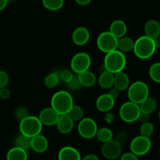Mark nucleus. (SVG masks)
<instances>
[{
    "mask_svg": "<svg viewBox=\"0 0 160 160\" xmlns=\"http://www.w3.org/2000/svg\"><path fill=\"white\" fill-rule=\"evenodd\" d=\"M156 50V46L154 39L145 34L135 41L133 51L138 59H148L155 54Z\"/></svg>",
    "mask_w": 160,
    "mask_h": 160,
    "instance_id": "1",
    "label": "nucleus"
},
{
    "mask_svg": "<svg viewBox=\"0 0 160 160\" xmlns=\"http://www.w3.org/2000/svg\"><path fill=\"white\" fill-rule=\"evenodd\" d=\"M127 64V59L124 53L117 49L106 54L103 67L106 70L112 73L123 71Z\"/></svg>",
    "mask_w": 160,
    "mask_h": 160,
    "instance_id": "2",
    "label": "nucleus"
},
{
    "mask_svg": "<svg viewBox=\"0 0 160 160\" xmlns=\"http://www.w3.org/2000/svg\"><path fill=\"white\" fill-rule=\"evenodd\" d=\"M73 105V96L67 91H59L52 97L51 106L59 115L68 113Z\"/></svg>",
    "mask_w": 160,
    "mask_h": 160,
    "instance_id": "3",
    "label": "nucleus"
},
{
    "mask_svg": "<svg viewBox=\"0 0 160 160\" xmlns=\"http://www.w3.org/2000/svg\"><path fill=\"white\" fill-rule=\"evenodd\" d=\"M42 127L43 124L38 117L30 115L20 121L19 129L20 134L32 138L34 136L41 134Z\"/></svg>",
    "mask_w": 160,
    "mask_h": 160,
    "instance_id": "4",
    "label": "nucleus"
},
{
    "mask_svg": "<svg viewBox=\"0 0 160 160\" xmlns=\"http://www.w3.org/2000/svg\"><path fill=\"white\" fill-rule=\"evenodd\" d=\"M148 96H149V88L145 82L142 81H137L130 84L128 89V97L129 101L140 105Z\"/></svg>",
    "mask_w": 160,
    "mask_h": 160,
    "instance_id": "5",
    "label": "nucleus"
},
{
    "mask_svg": "<svg viewBox=\"0 0 160 160\" xmlns=\"http://www.w3.org/2000/svg\"><path fill=\"white\" fill-rule=\"evenodd\" d=\"M141 112L142 111H141L139 104L128 101L122 104L120 108L119 114H120V119L123 122L131 123L138 120Z\"/></svg>",
    "mask_w": 160,
    "mask_h": 160,
    "instance_id": "6",
    "label": "nucleus"
},
{
    "mask_svg": "<svg viewBox=\"0 0 160 160\" xmlns=\"http://www.w3.org/2000/svg\"><path fill=\"white\" fill-rule=\"evenodd\" d=\"M96 45L100 51L107 54L117 49L118 38L109 31H104L97 38Z\"/></svg>",
    "mask_w": 160,
    "mask_h": 160,
    "instance_id": "7",
    "label": "nucleus"
},
{
    "mask_svg": "<svg viewBox=\"0 0 160 160\" xmlns=\"http://www.w3.org/2000/svg\"><path fill=\"white\" fill-rule=\"evenodd\" d=\"M92 65V58L90 55L84 52L76 53L70 61V68L77 74L88 70Z\"/></svg>",
    "mask_w": 160,
    "mask_h": 160,
    "instance_id": "8",
    "label": "nucleus"
},
{
    "mask_svg": "<svg viewBox=\"0 0 160 160\" xmlns=\"http://www.w3.org/2000/svg\"><path fill=\"white\" fill-rule=\"evenodd\" d=\"M98 125L95 120L91 117H84L78 125L79 135L84 139H92L95 137L98 131Z\"/></svg>",
    "mask_w": 160,
    "mask_h": 160,
    "instance_id": "9",
    "label": "nucleus"
},
{
    "mask_svg": "<svg viewBox=\"0 0 160 160\" xmlns=\"http://www.w3.org/2000/svg\"><path fill=\"white\" fill-rule=\"evenodd\" d=\"M152 148V142L150 138L139 135L134 138L130 144V150L131 152L142 156L146 155Z\"/></svg>",
    "mask_w": 160,
    "mask_h": 160,
    "instance_id": "10",
    "label": "nucleus"
},
{
    "mask_svg": "<svg viewBox=\"0 0 160 160\" xmlns=\"http://www.w3.org/2000/svg\"><path fill=\"white\" fill-rule=\"evenodd\" d=\"M122 153V145L115 139L103 143L102 147V154L103 157L108 160L118 159Z\"/></svg>",
    "mask_w": 160,
    "mask_h": 160,
    "instance_id": "11",
    "label": "nucleus"
},
{
    "mask_svg": "<svg viewBox=\"0 0 160 160\" xmlns=\"http://www.w3.org/2000/svg\"><path fill=\"white\" fill-rule=\"evenodd\" d=\"M59 114L52 107L44 108L39 112L38 118L42 124L47 127H52L56 124L59 118Z\"/></svg>",
    "mask_w": 160,
    "mask_h": 160,
    "instance_id": "12",
    "label": "nucleus"
},
{
    "mask_svg": "<svg viewBox=\"0 0 160 160\" xmlns=\"http://www.w3.org/2000/svg\"><path fill=\"white\" fill-rule=\"evenodd\" d=\"M115 100L111 95L109 94H102L100 96L98 97L96 102H95V106L97 109L101 112H109L112 109V108L115 106Z\"/></svg>",
    "mask_w": 160,
    "mask_h": 160,
    "instance_id": "13",
    "label": "nucleus"
},
{
    "mask_svg": "<svg viewBox=\"0 0 160 160\" xmlns=\"http://www.w3.org/2000/svg\"><path fill=\"white\" fill-rule=\"evenodd\" d=\"M90 32L85 27H78L72 34V41L78 46L86 45L90 40Z\"/></svg>",
    "mask_w": 160,
    "mask_h": 160,
    "instance_id": "14",
    "label": "nucleus"
},
{
    "mask_svg": "<svg viewBox=\"0 0 160 160\" xmlns=\"http://www.w3.org/2000/svg\"><path fill=\"white\" fill-rule=\"evenodd\" d=\"M57 131L62 134H68L73 131L74 128V121L68 116V114H62L59 116L56 124Z\"/></svg>",
    "mask_w": 160,
    "mask_h": 160,
    "instance_id": "15",
    "label": "nucleus"
},
{
    "mask_svg": "<svg viewBox=\"0 0 160 160\" xmlns=\"http://www.w3.org/2000/svg\"><path fill=\"white\" fill-rule=\"evenodd\" d=\"M81 153L72 146H64L58 153V160H81Z\"/></svg>",
    "mask_w": 160,
    "mask_h": 160,
    "instance_id": "16",
    "label": "nucleus"
},
{
    "mask_svg": "<svg viewBox=\"0 0 160 160\" xmlns=\"http://www.w3.org/2000/svg\"><path fill=\"white\" fill-rule=\"evenodd\" d=\"M48 139L42 134H38L31 138V148L37 153H43L48 149Z\"/></svg>",
    "mask_w": 160,
    "mask_h": 160,
    "instance_id": "17",
    "label": "nucleus"
},
{
    "mask_svg": "<svg viewBox=\"0 0 160 160\" xmlns=\"http://www.w3.org/2000/svg\"><path fill=\"white\" fill-rule=\"evenodd\" d=\"M109 31L119 39L126 35L128 32V26L123 20H116L110 23Z\"/></svg>",
    "mask_w": 160,
    "mask_h": 160,
    "instance_id": "18",
    "label": "nucleus"
},
{
    "mask_svg": "<svg viewBox=\"0 0 160 160\" xmlns=\"http://www.w3.org/2000/svg\"><path fill=\"white\" fill-rule=\"evenodd\" d=\"M114 87L123 92L128 89L130 86V78L128 73L121 71L114 74Z\"/></svg>",
    "mask_w": 160,
    "mask_h": 160,
    "instance_id": "19",
    "label": "nucleus"
},
{
    "mask_svg": "<svg viewBox=\"0 0 160 160\" xmlns=\"http://www.w3.org/2000/svg\"><path fill=\"white\" fill-rule=\"evenodd\" d=\"M145 35L156 38V37L160 35V23L159 21L156 20H149L145 23L144 26Z\"/></svg>",
    "mask_w": 160,
    "mask_h": 160,
    "instance_id": "20",
    "label": "nucleus"
},
{
    "mask_svg": "<svg viewBox=\"0 0 160 160\" xmlns=\"http://www.w3.org/2000/svg\"><path fill=\"white\" fill-rule=\"evenodd\" d=\"M78 75L82 87L92 88L96 84L97 81H98L95 73L89 70L82 72Z\"/></svg>",
    "mask_w": 160,
    "mask_h": 160,
    "instance_id": "21",
    "label": "nucleus"
},
{
    "mask_svg": "<svg viewBox=\"0 0 160 160\" xmlns=\"http://www.w3.org/2000/svg\"><path fill=\"white\" fill-rule=\"evenodd\" d=\"M98 83L100 87L103 89H109L113 87L114 73L104 70L98 78Z\"/></svg>",
    "mask_w": 160,
    "mask_h": 160,
    "instance_id": "22",
    "label": "nucleus"
},
{
    "mask_svg": "<svg viewBox=\"0 0 160 160\" xmlns=\"http://www.w3.org/2000/svg\"><path fill=\"white\" fill-rule=\"evenodd\" d=\"M27 150L14 146L6 154V160H28Z\"/></svg>",
    "mask_w": 160,
    "mask_h": 160,
    "instance_id": "23",
    "label": "nucleus"
},
{
    "mask_svg": "<svg viewBox=\"0 0 160 160\" xmlns=\"http://www.w3.org/2000/svg\"><path fill=\"white\" fill-rule=\"evenodd\" d=\"M134 42L135 41L133 40L131 38L128 36H123L118 39V47L117 49L121 51L122 52H128L134 50Z\"/></svg>",
    "mask_w": 160,
    "mask_h": 160,
    "instance_id": "24",
    "label": "nucleus"
},
{
    "mask_svg": "<svg viewBox=\"0 0 160 160\" xmlns=\"http://www.w3.org/2000/svg\"><path fill=\"white\" fill-rule=\"evenodd\" d=\"M139 106H140V109L142 112L152 114L156 111V108H157V102L154 98L148 96Z\"/></svg>",
    "mask_w": 160,
    "mask_h": 160,
    "instance_id": "25",
    "label": "nucleus"
},
{
    "mask_svg": "<svg viewBox=\"0 0 160 160\" xmlns=\"http://www.w3.org/2000/svg\"><path fill=\"white\" fill-rule=\"evenodd\" d=\"M95 138L98 142H102V143H106V142L113 139V133L110 128L104 127V128L98 129Z\"/></svg>",
    "mask_w": 160,
    "mask_h": 160,
    "instance_id": "26",
    "label": "nucleus"
},
{
    "mask_svg": "<svg viewBox=\"0 0 160 160\" xmlns=\"http://www.w3.org/2000/svg\"><path fill=\"white\" fill-rule=\"evenodd\" d=\"M14 145L16 147H19V148H23L24 150H28L29 148H31V138L20 134L15 138Z\"/></svg>",
    "mask_w": 160,
    "mask_h": 160,
    "instance_id": "27",
    "label": "nucleus"
},
{
    "mask_svg": "<svg viewBox=\"0 0 160 160\" xmlns=\"http://www.w3.org/2000/svg\"><path fill=\"white\" fill-rule=\"evenodd\" d=\"M44 7L49 11H58L62 9L64 0H42Z\"/></svg>",
    "mask_w": 160,
    "mask_h": 160,
    "instance_id": "28",
    "label": "nucleus"
},
{
    "mask_svg": "<svg viewBox=\"0 0 160 160\" xmlns=\"http://www.w3.org/2000/svg\"><path fill=\"white\" fill-rule=\"evenodd\" d=\"M67 114H68L69 117H70L74 122H79L80 120H81L84 118V112L81 106H77V105H73Z\"/></svg>",
    "mask_w": 160,
    "mask_h": 160,
    "instance_id": "29",
    "label": "nucleus"
},
{
    "mask_svg": "<svg viewBox=\"0 0 160 160\" xmlns=\"http://www.w3.org/2000/svg\"><path fill=\"white\" fill-rule=\"evenodd\" d=\"M59 73H48L46 77L45 78L44 80V84H45V87L48 88L52 89L55 88L56 86L59 84Z\"/></svg>",
    "mask_w": 160,
    "mask_h": 160,
    "instance_id": "30",
    "label": "nucleus"
},
{
    "mask_svg": "<svg viewBox=\"0 0 160 160\" xmlns=\"http://www.w3.org/2000/svg\"><path fill=\"white\" fill-rule=\"evenodd\" d=\"M149 77L154 82L160 84V62H155L150 67Z\"/></svg>",
    "mask_w": 160,
    "mask_h": 160,
    "instance_id": "31",
    "label": "nucleus"
},
{
    "mask_svg": "<svg viewBox=\"0 0 160 160\" xmlns=\"http://www.w3.org/2000/svg\"><path fill=\"white\" fill-rule=\"evenodd\" d=\"M154 125L151 122H146L141 125L140 127V134L145 137L150 138L154 133Z\"/></svg>",
    "mask_w": 160,
    "mask_h": 160,
    "instance_id": "32",
    "label": "nucleus"
},
{
    "mask_svg": "<svg viewBox=\"0 0 160 160\" xmlns=\"http://www.w3.org/2000/svg\"><path fill=\"white\" fill-rule=\"evenodd\" d=\"M67 84L68 88L71 91H78V89L81 88V87H82L81 82H80L78 75L77 73L73 75V78L68 83H67Z\"/></svg>",
    "mask_w": 160,
    "mask_h": 160,
    "instance_id": "33",
    "label": "nucleus"
},
{
    "mask_svg": "<svg viewBox=\"0 0 160 160\" xmlns=\"http://www.w3.org/2000/svg\"><path fill=\"white\" fill-rule=\"evenodd\" d=\"M75 73H73L72 70H67V69H64V70H61V71L59 73V79H60V81H62V82L68 83L69 81L73 78V75Z\"/></svg>",
    "mask_w": 160,
    "mask_h": 160,
    "instance_id": "34",
    "label": "nucleus"
},
{
    "mask_svg": "<svg viewBox=\"0 0 160 160\" xmlns=\"http://www.w3.org/2000/svg\"><path fill=\"white\" fill-rule=\"evenodd\" d=\"M28 116H30L29 110H28V108L25 107V106H20V107H18L16 109L15 117L18 120H20V121H21L22 120L26 118Z\"/></svg>",
    "mask_w": 160,
    "mask_h": 160,
    "instance_id": "35",
    "label": "nucleus"
},
{
    "mask_svg": "<svg viewBox=\"0 0 160 160\" xmlns=\"http://www.w3.org/2000/svg\"><path fill=\"white\" fill-rule=\"evenodd\" d=\"M128 138H129V136H128V134L126 132V131H119L117 134H116L115 137V140H117L119 143L121 145H124L128 142Z\"/></svg>",
    "mask_w": 160,
    "mask_h": 160,
    "instance_id": "36",
    "label": "nucleus"
},
{
    "mask_svg": "<svg viewBox=\"0 0 160 160\" xmlns=\"http://www.w3.org/2000/svg\"><path fill=\"white\" fill-rule=\"evenodd\" d=\"M9 83V75L4 70H0V89L6 88Z\"/></svg>",
    "mask_w": 160,
    "mask_h": 160,
    "instance_id": "37",
    "label": "nucleus"
},
{
    "mask_svg": "<svg viewBox=\"0 0 160 160\" xmlns=\"http://www.w3.org/2000/svg\"><path fill=\"white\" fill-rule=\"evenodd\" d=\"M11 97V92L6 88L0 89V98L2 100H7Z\"/></svg>",
    "mask_w": 160,
    "mask_h": 160,
    "instance_id": "38",
    "label": "nucleus"
},
{
    "mask_svg": "<svg viewBox=\"0 0 160 160\" xmlns=\"http://www.w3.org/2000/svg\"><path fill=\"white\" fill-rule=\"evenodd\" d=\"M120 160H138V158L137 155L129 152H126L122 155Z\"/></svg>",
    "mask_w": 160,
    "mask_h": 160,
    "instance_id": "39",
    "label": "nucleus"
},
{
    "mask_svg": "<svg viewBox=\"0 0 160 160\" xmlns=\"http://www.w3.org/2000/svg\"><path fill=\"white\" fill-rule=\"evenodd\" d=\"M108 94H109V95H111L114 99H117V98H119V96H120V91L113 86V87H112L111 88L109 89V92H108Z\"/></svg>",
    "mask_w": 160,
    "mask_h": 160,
    "instance_id": "40",
    "label": "nucleus"
},
{
    "mask_svg": "<svg viewBox=\"0 0 160 160\" xmlns=\"http://www.w3.org/2000/svg\"><path fill=\"white\" fill-rule=\"evenodd\" d=\"M150 116H151V114L146 113V112H141L140 116H139V117H138V120L142 123H146V122H149Z\"/></svg>",
    "mask_w": 160,
    "mask_h": 160,
    "instance_id": "41",
    "label": "nucleus"
},
{
    "mask_svg": "<svg viewBox=\"0 0 160 160\" xmlns=\"http://www.w3.org/2000/svg\"><path fill=\"white\" fill-rule=\"evenodd\" d=\"M114 120H115V116H114V114L112 113V112H111L110 111L106 112V115H105L104 117V120L106 123H109H109H112V122L114 121Z\"/></svg>",
    "mask_w": 160,
    "mask_h": 160,
    "instance_id": "42",
    "label": "nucleus"
},
{
    "mask_svg": "<svg viewBox=\"0 0 160 160\" xmlns=\"http://www.w3.org/2000/svg\"><path fill=\"white\" fill-rule=\"evenodd\" d=\"M81 160H99V158L95 154H88L84 156V158H82Z\"/></svg>",
    "mask_w": 160,
    "mask_h": 160,
    "instance_id": "43",
    "label": "nucleus"
},
{
    "mask_svg": "<svg viewBox=\"0 0 160 160\" xmlns=\"http://www.w3.org/2000/svg\"><path fill=\"white\" fill-rule=\"evenodd\" d=\"M92 1V0H75V2H76L77 4L79 5V6H87V5H88Z\"/></svg>",
    "mask_w": 160,
    "mask_h": 160,
    "instance_id": "44",
    "label": "nucleus"
},
{
    "mask_svg": "<svg viewBox=\"0 0 160 160\" xmlns=\"http://www.w3.org/2000/svg\"><path fill=\"white\" fill-rule=\"evenodd\" d=\"M9 3V0H0V11H2Z\"/></svg>",
    "mask_w": 160,
    "mask_h": 160,
    "instance_id": "45",
    "label": "nucleus"
},
{
    "mask_svg": "<svg viewBox=\"0 0 160 160\" xmlns=\"http://www.w3.org/2000/svg\"><path fill=\"white\" fill-rule=\"evenodd\" d=\"M154 42L155 44H156V48H160V35L156 37V38H154Z\"/></svg>",
    "mask_w": 160,
    "mask_h": 160,
    "instance_id": "46",
    "label": "nucleus"
},
{
    "mask_svg": "<svg viewBox=\"0 0 160 160\" xmlns=\"http://www.w3.org/2000/svg\"><path fill=\"white\" fill-rule=\"evenodd\" d=\"M159 120H160V110H159Z\"/></svg>",
    "mask_w": 160,
    "mask_h": 160,
    "instance_id": "47",
    "label": "nucleus"
}]
</instances>
